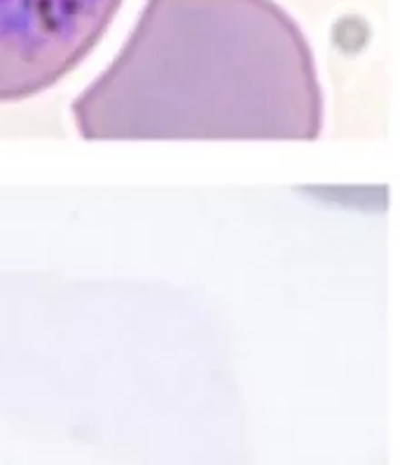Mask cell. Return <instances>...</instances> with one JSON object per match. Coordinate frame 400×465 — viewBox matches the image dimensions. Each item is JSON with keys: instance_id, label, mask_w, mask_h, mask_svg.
Returning <instances> with one entry per match:
<instances>
[{"instance_id": "obj_2", "label": "cell", "mask_w": 400, "mask_h": 465, "mask_svg": "<svg viewBox=\"0 0 400 465\" xmlns=\"http://www.w3.org/2000/svg\"><path fill=\"white\" fill-rule=\"evenodd\" d=\"M122 0H0V104L34 99L75 71Z\"/></svg>"}, {"instance_id": "obj_1", "label": "cell", "mask_w": 400, "mask_h": 465, "mask_svg": "<svg viewBox=\"0 0 400 465\" xmlns=\"http://www.w3.org/2000/svg\"><path fill=\"white\" fill-rule=\"evenodd\" d=\"M85 141H316L324 92L295 19L275 0H145L75 101Z\"/></svg>"}]
</instances>
